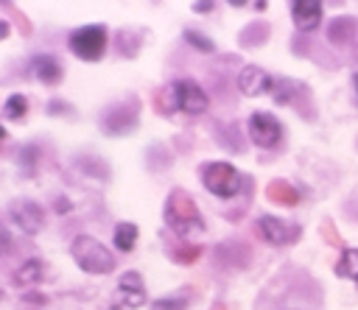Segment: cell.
I'll return each mask as SVG.
<instances>
[{"mask_svg":"<svg viewBox=\"0 0 358 310\" xmlns=\"http://www.w3.org/2000/svg\"><path fill=\"white\" fill-rule=\"evenodd\" d=\"M14 249V240H11V235L6 232V226L0 223V254H6V251H11Z\"/></svg>","mask_w":358,"mask_h":310,"instance_id":"27","label":"cell"},{"mask_svg":"<svg viewBox=\"0 0 358 310\" xmlns=\"http://www.w3.org/2000/svg\"><path fill=\"white\" fill-rule=\"evenodd\" d=\"M257 229H260L263 240L271 243V246H291L302 235L299 223H291V221H282V218H274V215H260Z\"/></svg>","mask_w":358,"mask_h":310,"instance_id":"8","label":"cell"},{"mask_svg":"<svg viewBox=\"0 0 358 310\" xmlns=\"http://www.w3.org/2000/svg\"><path fill=\"white\" fill-rule=\"evenodd\" d=\"M103 128L106 134L117 137V134H131L137 128V109H123V106H112L106 115H103Z\"/></svg>","mask_w":358,"mask_h":310,"instance_id":"12","label":"cell"},{"mask_svg":"<svg viewBox=\"0 0 358 310\" xmlns=\"http://www.w3.org/2000/svg\"><path fill=\"white\" fill-rule=\"evenodd\" d=\"M53 207H56V212H70V209H73V204H70L64 195H59V198L53 201Z\"/></svg>","mask_w":358,"mask_h":310,"instance_id":"30","label":"cell"},{"mask_svg":"<svg viewBox=\"0 0 358 310\" xmlns=\"http://www.w3.org/2000/svg\"><path fill=\"white\" fill-rule=\"evenodd\" d=\"M25 112H28V98L22 92H11L3 103V117L6 120H22Z\"/></svg>","mask_w":358,"mask_h":310,"instance_id":"19","label":"cell"},{"mask_svg":"<svg viewBox=\"0 0 358 310\" xmlns=\"http://www.w3.org/2000/svg\"><path fill=\"white\" fill-rule=\"evenodd\" d=\"M42 276H45V263H42L39 257H31V260H25L22 265H17V271H14V285H20V288H34V285L42 282Z\"/></svg>","mask_w":358,"mask_h":310,"instance_id":"14","label":"cell"},{"mask_svg":"<svg viewBox=\"0 0 358 310\" xmlns=\"http://www.w3.org/2000/svg\"><path fill=\"white\" fill-rule=\"evenodd\" d=\"M70 254L76 260V265L84 271V274H112L115 271V254L95 237L90 235H76L73 243H70Z\"/></svg>","mask_w":358,"mask_h":310,"instance_id":"2","label":"cell"},{"mask_svg":"<svg viewBox=\"0 0 358 310\" xmlns=\"http://www.w3.org/2000/svg\"><path fill=\"white\" fill-rule=\"evenodd\" d=\"M22 302L25 304H48V296L45 293H36V290H25L22 293Z\"/></svg>","mask_w":358,"mask_h":310,"instance_id":"26","label":"cell"},{"mask_svg":"<svg viewBox=\"0 0 358 310\" xmlns=\"http://www.w3.org/2000/svg\"><path fill=\"white\" fill-rule=\"evenodd\" d=\"M67 103H62V101H50L48 103V115H67Z\"/></svg>","mask_w":358,"mask_h":310,"instance_id":"29","label":"cell"},{"mask_svg":"<svg viewBox=\"0 0 358 310\" xmlns=\"http://www.w3.org/2000/svg\"><path fill=\"white\" fill-rule=\"evenodd\" d=\"M76 168L84 170V173L92 176V179H106V176H109L106 162H101V159H95V156H78V159H76Z\"/></svg>","mask_w":358,"mask_h":310,"instance_id":"21","label":"cell"},{"mask_svg":"<svg viewBox=\"0 0 358 310\" xmlns=\"http://www.w3.org/2000/svg\"><path fill=\"white\" fill-rule=\"evenodd\" d=\"M8 218L22 235H36L45 226V209L34 198H14L8 204Z\"/></svg>","mask_w":358,"mask_h":310,"instance_id":"5","label":"cell"},{"mask_svg":"<svg viewBox=\"0 0 358 310\" xmlns=\"http://www.w3.org/2000/svg\"><path fill=\"white\" fill-rule=\"evenodd\" d=\"M17 162H20V168L28 173V176H34V170H36V162H39V145H22V151H20V156H17Z\"/></svg>","mask_w":358,"mask_h":310,"instance_id":"23","label":"cell"},{"mask_svg":"<svg viewBox=\"0 0 358 310\" xmlns=\"http://www.w3.org/2000/svg\"><path fill=\"white\" fill-rule=\"evenodd\" d=\"M31 73H34V78L42 81V84H59L62 75H64L62 61H59L56 56H50V53H36V56L31 59Z\"/></svg>","mask_w":358,"mask_h":310,"instance_id":"13","label":"cell"},{"mask_svg":"<svg viewBox=\"0 0 358 310\" xmlns=\"http://www.w3.org/2000/svg\"><path fill=\"white\" fill-rule=\"evenodd\" d=\"M227 3H229V6H235V8H241V6H246L249 0H227Z\"/></svg>","mask_w":358,"mask_h":310,"instance_id":"32","label":"cell"},{"mask_svg":"<svg viewBox=\"0 0 358 310\" xmlns=\"http://www.w3.org/2000/svg\"><path fill=\"white\" fill-rule=\"evenodd\" d=\"M173 103H176L179 112L196 117V115H204V112H207L210 98H207V92H204L193 78H179V81L173 84Z\"/></svg>","mask_w":358,"mask_h":310,"instance_id":"6","label":"cell"},{"mask_svg":"<svg viewBox=\"0 0 358 310\" xmlns=\"http://www.w3.org/2000/svg\"><path fill=\"white\" fill-rule=\"evenodd\" d=\"M201 184L207 187V193H213L218 198H235L243 187V176L229 162H204Z\"/></svg>","mask_w":358,"mask_h":310,"instance_id":"3","label":"cell"},{"mask_svg":"<svg viewBox=\"0 0 358 310\" xmlns=\"http://www.w3.org/2000/svg\"><path fill=\"white\" fill-rule=\"evenodd\" d=\"M355 31H358V20L355 17H336L327 25V39L333 45H347L355 36Z\"/></svg>","mask_w":358,"mask_h":310,"instance_id":"15","label":"cell"},{"mask_svg":"<svg viewBox=\"0 0 358 310\" xmlns=\"http://www.w3.org/2000/svg\"><path fill=\"white\" fill-rule=\"evenodd\" d=\"M0 3H8V0H0Z\"/></svg>","mask_w":358,"mask_h":310,"instance_id":"35","label":"cell"},{"mask_svg":"<svg viewBox=\"0 0 358 310\" xmlns=\"http://www.w3.org/2000/svg\"><path fill=\"white\" fill-rule=\"evenodd\" d=\"M302 92H305V84H299V81H294V78H280V81H274V89H271L277 106L296 103V98H299Z\"/></svg>","mask_w":358,"mask_h":310,"instance_id":"16","label":"cell"},{"mask_svg":"<svg viewBox=\"0 0 358 310\" xmlns=\"http://www.w3.org/2000/svg\"><path fill=\"white\" fill-rule=\"evenodd\" d=\"M187 307V296L179 293V296H162V299H154L151 302V310H185Z\"/></svg>","mask_w":358,"mask_h":310,"instance_id":"24","label":"cell"},{"mask_svg":"<svg viewBox=\"0 0 358 310\" xmlns=\"http://www.w3.org/2000/svg\"><path fill=\"white\" fill-rule=\"evenodd\" d=\"M137 223H131V221H120L117 226H115V235H112V243H115V249L117 251H131L134 249V243H137Z\"/></svg>","mask_w":358,"mask_h":310,"instance_id":"18","label":"cell"},{"mask_svg":"<svg viewBox=\"0 0 358 310\" xmlns=\"http://www.w3.org/2000/svg\"><path fill=\"white\" fill-rule=\"evenodd\" d=\"M0 299H3V293H0Z\"/></svg>","mask_w":358,"mask_h":310,"instance_id":"36","label":"cell"},{"mask_svg":"<svg viewBox=\"0 0 358 310\" xmlns=\"http://www.w3.org/2000/svg\"><path fill=\"white\" fill-rule=\"evenodd\" d=\"M3 140H6V128L0 126V142H3Z\"/></svg>","mask_w":358,"mask_h":310,"instance_id":"34","label":"cell"},{"mask_svg":"<svg viewBox=\"0 0 358 310\" xmlns=\"http://www.w3.org/2000/svg\"><path fill=\"white\" fill-rule=\"evenodd\" d=\"M355 285H358V282H355Z\"/></svg>","mask_w":358,"mask_h":310,"instance_id":"37","label":"cell"},{"mask_svg":"<svg viewBox=\"0 0 358 310\" xmlns=\"http://www.w3.org/2000/svg\"><path fill=\"white\" fill-rule=\"evenodd\" d=\"M70 50L73 56L84 61H98L106 53V28L103 25H81L70 34Z\"/></svg>","mask_w":358,"mask_h":310,"instance_id":"4","label":"cell"},{"mask_svg":"<svg viewBox=\"0 0 358 310\" xmlns=\"http://www.w3.org/2000/svg\"><path fill=\"white\" fill-rule=\"evenodd\" d=\"M266 195L274 201V204H285V207H294L299 201V193L294 184H288L285 179H274L268 187H266Z\"/></svg>","mask_w":358,"mask_h":310,"instance_id":"17","label":"cell"},{"mask_svg":"<svg viewBox=\"0 0 358 310\" xmlns=\"http://www.w3.org/2000/svg\"><path fill=\"white\" fill-rule=\"evenodd\" d=\"M336 274L341 279H355L358 282V249H344V254L336 265Z\"/></svg>","mask_w":358,"mask_h":310,"instance_id":"20","label":"cell"},{"mask_svg":"<svg viewBox=\"0 0 358 310\" xmlns=\"http://www.w3.org/2000/svg\"><path fill=\"white\" fill-rule=\"evenodd\" d=\"M199 254H201V249H199V246H190V243H182L179 249H173V251H171V257H173L179 265H190Z\"/></svg>","mask_w":358,"mask_h":310,"instance_id":"25","label":"cell"},{"mask_svg":"<svg viewBox=\"0 0 358 310\" xmlns=\"http://www.w3.org/2000/svg\"><path fill=\"white\" fill-rule=\"evenodd\" d=\"M215 8V0H196L193 3V11L196 14H207V11H213Z\"/></svg>","mask_w":358,"mask_h":310,"instance_id":"28","label":"cell"},{"mask_svg":"<svg viewBox=\"0 0 358 310\" xmlns=\"http://www.w3.org/2000/svg\"><path fill=\"white\" fill-rule=\"evenodd\" d=\"M185 42L190 45V47H196V50H201V53H213L215 50V42L210 39V36H204L201 31H196V28H185Z\"/></svg>","mask_w":358,"mask_h":310,"instance_id":"22","label":"cell"},{"mask_svg":"<svg viewBox=\"0 0 358 310\" xmlns=\"http://www.w3.org/2000/svg\"><path fill=\"white\" fill-rule=\"evenodd\" d=\"M280 137H282V126L274 115H268V112H252L249 115V140L257 148H277Z\"/></svg>","mask_w":358,"mask_h":310,"instance_id":"7","label":"cell"},{"mask_svg":"<svg viewBox=\"0 0 358 310\" xmlns=\"http://www.w3.org/2000/svg\"><path fill=\"white\" fill-rule=\"evenodd\" d=\"M238 89L246 98H257V95H266V92L274 89V78L268 75V70H263L257 64H246L238 73Z\"/></svg>","mask_w":358,"mask_h":310,"instance_id":"9","label":"cell"},{"mask_svg":"<svg viewBox=\"0 0 358 310\" xmlns=\"http://www.w3.org/2000/svg\"><path fill=\"white\" fill-rule=\"evenodd\" d=\"M117 299L126 307H143L145 304V285L137 271H126L117 282Z\"/></svg>","mask_w":358,"mask_h":310,"instance_id":"10","label":"cell"},{"mask_svg":"<svg viewBox=\"0 0 358 310\" xmlns=\"http://www.w3.org/2000/svg\"><path fill=\"white\" fill-rule=\"evenodd\" d=\"M352 87H355V101H358V73H352Z\"/></svg>","mask_w":358,"mask_h":310,"instance_id":"33","label":"cell"},{"mask_svg":"<svg viewBox=\"0 0 358 310\" xmlns=\"http://www.w3.org/2000/svg\"><path fill=\"white\" fill-rule=\"evenodd\" d=\"M8 34H11V25H8V22H6L3 17H0V42H3V39H6Z\"/></svg>","mask_w":358,"mask_h":310,"instance_id":"31","label":"cell"},{"mask_svg":"<svg viewBox=\"0 0 358 310\" xmlns=\"http://www.w3.org/2000/svg\"><path fill=\"white\" fill-rule=\"evenodd\" d=\"M291 17L299 31H316L322 22V0H294Z\"/></svg>","mask_w":358,"mask_h":310,"instance_id":"11","label":"cell"},{"mask_svg":"<svg viewBox=\"0 0 358 310\" xmlns=\"http://www.w3.org/2000/svg\"><path fill=\"white\" fill-rule=\"evenodd\" d=\"M165 223L179 235V237H193L199 232H204V218L193 201L190 193H185L182 187L171 190L165 198Z\"/></svg>","mask_w":358,"mask_h":310,"instance_id":"1","label":"cell"}]
</instances>
